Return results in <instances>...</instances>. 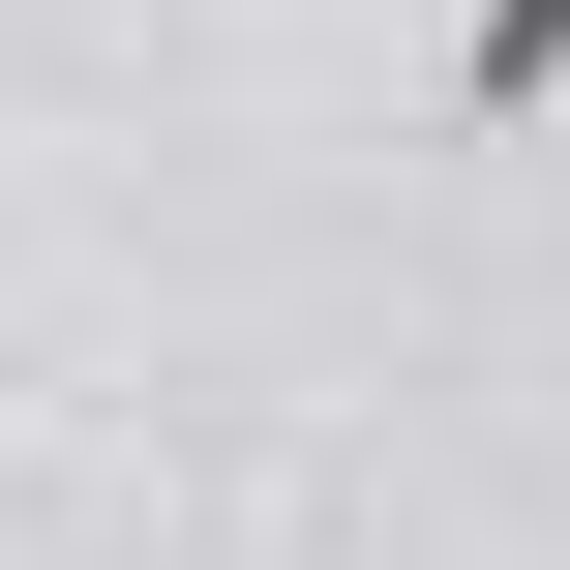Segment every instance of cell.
<instances>
[{
	"instance_id": "cell-1",
	"label": "cell",
	"mask_w": 570,
	"mask_h": 570,
	"mask_svg": "<svg viewBox=\"0 0 570 570\" xmlns=\"http://www.w3.org/2000/svg\"><path fill=\"white\" fill-rule=\"evenodd\" d=\"M421 120H451V150H541L570 120V0H451V30H421Z\"/></svg>"
}]
</instances>
